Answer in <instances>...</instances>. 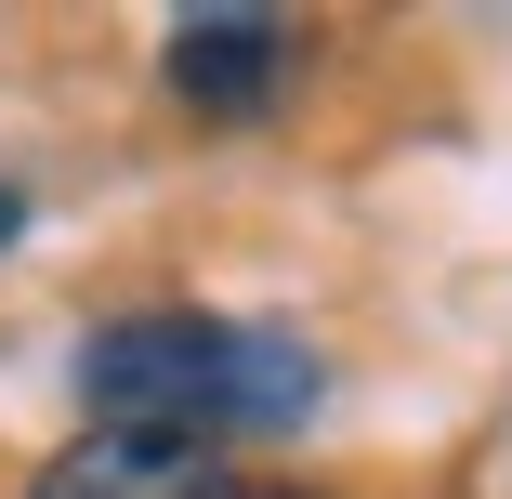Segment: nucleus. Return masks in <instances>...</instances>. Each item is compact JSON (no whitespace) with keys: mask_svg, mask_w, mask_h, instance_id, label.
Returning a JSON list of instances; mask_svg holds the SVG:
<instances>
[{"mask_svg":"<svg viewBox=\"0 0 512 499\" xmlns=\"http://www.w3.org/2000/svg\"><path fill=\"white\" fill-rule=\"evenodd\" d=\"M27 237V184H0V250H14Z\"/></svg>","mask_w":512,"mask_h":499,"instance_id":"20e7f679","label":"nucleus"},{"mask_svg":"<svg viewBox=\"0 0 512 499\" xmlns=\"http://www.w3.org/2000/svg\"><path fill=\"white\" fill-rule=\"evenodd\" d=\"M158 79L184 92L197 119H263L276 79H289V40H276L263 14H184L171 53H158Z\"/></svg>","mask_w":512,"mask_h":499,"instance_id":"f03ea898","label":"nucleus"},{"mask_svg":"<svg viewBox=\"0 0 512 499\" xmlns=\"http://www.w3.org/2000/svg\"><path fill=\"white\" fill-rule=\"evenodd\" d=\"M79 394L92 421L119 434H184V447H224V434H276L329 394L316 342L250 329V316H119L79 342Z\"/></svg>","mask_w":512,"mask_h":499,"instance_id":"f257e3e1","label":"nucleus"},{"mask_svg":"<svg viewBox=\"0 0 512 499\" xmlns=\"http://www.w3.org/2000/svg\"><path fill=\"white\" fill-rule=\"evenodd\" d=\"M40 499H211V447H184V434H119V421H92Z\"/></svg>","mask_w":512,"mask_h":499,"instance_id":"7ed1b4c3","label":"nucleus"},{"mask_svg":"<svg viewBox=\"0 0 512 499\" xmlns=\"http://www.w3.org/2000/svg\"><path fill=\"white\" fill-rule=\"evenodd\" d=\"M250 499H316V486H250Z\"/></svg>","mask_w":512,"mask_h":499,"instance_id":"39448f33","label":"nucleus"}]
</instances>
